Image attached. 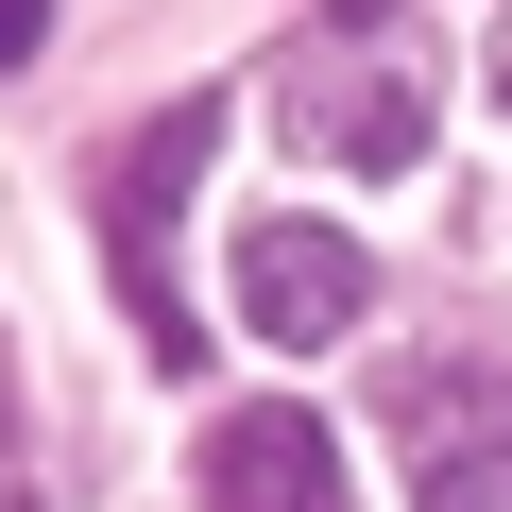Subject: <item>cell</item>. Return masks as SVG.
Here are the masks:
<instances>
[{"label": "cell", "instance_id": "6", "mask_svg": "<svg viewBox=\"0 0 512 512\" xmlns=\"http://www.w3.org/2000/svg\"><path fill=\"white\" fill-rule=\"evenodd\" d=\"M35 35H52V0H0V69H18V52H35Z\"/></svg>", "mask_w": 512, "mask_h": 512}, {"label": "cell", "instance_id": "2", "mask_svg": "<svg viewBox=\"0 0 512 512\" xmlns=\"http://www.w3.org/2000/svg\"><path fill=\"white\" fill-rule=\"evenodd\" d=\"M359 308H376V256H359L342 222H291V205L239 222V325H256V342L308 359V342H342Z\"/></svg>", "mask_w": 512, "mask_h": 512}, {"label": "cell", "instance_id": "3", "mask_svg": "<svg viewBox=\"0 0 512 512\" xmlns=\"http://www.w3.org/2000/svg\"><path fill=\"white\" fill-rule=\"evenodd\" d=\"M205 512H342L325 410H222L205 427Z\"/></svg>", "mask_w": 512, "mask_h": 512}, {"label": "cell", "instance_id": "7", "mask_svg": "<svg viewBox=\"0 0 512 512\" xmlns=\"http://www.w3.org/2000/svg\"><path fill=\"white\" fill-rule=\"evenodd\" d=\"M478 52H495V103H512V0H495V35H478Z\"/></svg>", "mask_w": 512, "mask_h": 512}, {"label": "cell", "instance_id": "5", "mask_svg": "<svg viewBox=\"0 0 512 512\" xmlns=\"http://www.w3.org/2000/svg\"><path fill=\"white\" fill-rule=\"evenodd\" d=\"M205 154H222V103H171V120H137V137L103 154V222H120V256L154 239V205H171V188H188Z\"/></svg>", "mask_w": 512, "mask_h": 512}, {"label": "cell", "instance_id": "8", "mask_svg": "<svg viewBox=\"0 0 512 512\" xmlns=\"http://www.w3.org/2000/svg\"><path fill=\"white\" fill-rule=\"evenodd\" d=\"M0 478H18V410H0Z\"/></svg>", "mask_w": 512, "mask_h": 512}, {"label": "cell", "instance_id": "1", "mask_svg": "<svg viewBox=\"0 0 512 512\" xmlns=\"http://www.w3.org/2000/svg\"><path fill=\"white\" fill-rule=\"evenodd\" d=\"M291 137L342 154V171H410V154H427V86L376 52V18H342V35L291 52Z\"/></svg>", "mask_w": 512, "mask_h": 512}, {"label": "cell", "instance_id": "4", "mask_svg": "<svg viewBox=\"0 0 512 512\" xmlns=\"http://www.w3.org/2000/svg\"><path fill=\"white\" fill-rule=\"evenodd\" d=\"M410 512H512V393H427V461H410Z\"/></svg>", "mask_w": 512, "mask_h": 512}]
</instances>
